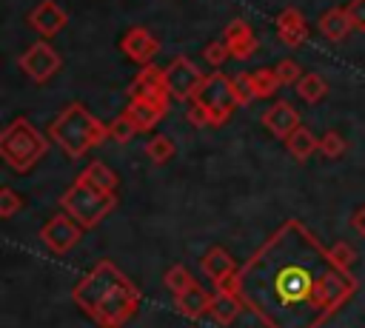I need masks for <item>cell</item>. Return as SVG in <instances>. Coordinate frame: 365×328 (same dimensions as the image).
<instances>
[{
    "label": "cell",
    "mask_w": 365,
    "mask_h": 328,
    "mask_svg": "<svg viewBox=\"0 0 365 328\" xmlns=\"http://www.w3.org/2000/svg\"><path fill=\"white\" fill-rule=\"evenodd\" d=\"M297 94H299L305 103H319V100L328 94V83H325L319 74L308 71V74L299 77V83H297Z\"/></svg>",
    "instance_id": "cell-22"
},
{
    "label": "cell",
    "mask_w": 365,
    "mask_h": 328,
    "mask_svg": "<svg viewBox=\"0 0 365 328\" xmlns=\"http://www.w3.org/2000/svg\"><path fill=\"white\" fill-rule=\"evenodd\" d=\"M242 299L237 294H228V291H214L211 297V305H208V317L217 322V325H231L240 311H242Z\"/></svg>",
    "instance_id": "cell-19"
},
{
    "label": "cell",
    "mask_w": 365,
    "mask_h": 328,
    "mask_svg": "<svg viewBox=\"0 0 365 328\" xmlns=\"http://www.w3.org/2000/svg\"><path fill=\"white\" fill-rule=\"evenodd\" d=\"M319 151H322V157L336 160V157H342L348 151V143H345V137L339 131H325L322 140H319Z\"/></svg>",
    "instance_id": "cell-28"
},
{
    "label": "cell",
    "mask_w": 365,
    "mask_h": 328,
    "mask_svg": "<svg viewBox=\"0 0 365 328\" xmlns=\"http://www.w3.org/2000/svg\"><path fill=\"white\" fill-rule=\"evenodd\" d=\"M351 225H354V228H356V234H359V237L365 240V205H362V208H359V211L354 214V220H351Z\"/></svg>",
    "instance_id": "cell-36"
},
{
    "label": "cell",
    "mask_w": 365,
    "mask_h": 328,
    "mask_svg": "<svg viewBox=\"0 0 365 328\" xmlns=\"http://www.w3.org/2000/svg\"><path fill=\"white\" fill-rule=\"evenodd\" d=\"M188 120L197 125V128H205L208 125V117H205V111L194 103V100H188Z\"/></svg>",
    "instance_id": "cell-34"
},
{
    "label": "cell",
    "mask_w": 365,
    "mask_h": 328,
    "mask_svg": "<svg viewBox=\"0 0 365 328\" xmlns=\"http://www.w3.org/2000/svg\"><path fill=\"white\" fill-rule=\"evenodd\" d=\"M60 205L63 211H68L83 228H94L100 225L117 205V194L114 191H106L100 185H94L88 177H77L68 191L60 197Z\"/></svg>",
    "instance_id": "cell-5"
},
{
    "label": "cell",
    "mask_w": 365,
    "mask_h": 328,
    "mask_svg": "<svg viewBox=\"0 0 365 328\" xmlns=\"http://www.w3.org/2000/svg\"><path fill=\"white\" fill-rule=\"evenodd\" d=\"M71 297L80 305V311L88 314L91 322L100 328L125 325L140 305L137 285L111 260H100L97 265H91V271L74 285Z\"/></svg>",
    "instance_id": "cell-2"
},
{
    "label": "cell",
    "mask_w": 365,
    "mask_h": 328,
    "mask_svg": "<svg viewBox=\"0 0 365 328\" xmlns=\"http://www.w3.org/2000/svg\"><path fill=\"white\" fill-rule=\"evenodd\" d=\"M120 48H123V54H125L128 60L145 66V63H151V57L160 51V43H157V37H154L145 26H134V29H128V31L120 37Z\"/></svg>",
    "instance_id": "cell-10"
},
{
    "label": "cell",
    "mask_w": 365,
    "mask_h": 328,
    "mask_svg": "<svg viewBox=\"0 0 365 328\" xmlns=\"http://www.w3.org/2000/svg\"><path fill=\"white\" fill-rule=\"evenodd\" d=\"M168 111V103H157V100H148V97H131L128 106H125V114L131 117V123L140 128V131H151Z\"/></svg>",
    "instance_id": "cell-16"
},
{
    "label": "cell",
    "mask_w": 365,
    "mask_h": 328,
    "mask_svg": "<svg viewBox=\"0 0 365 328\" xmlns=\"http://www.w3.org/2000/svg\"><path fill=\"white\" fill-rule=\"evenodd\" d=\"M140 128L131 123V117L123 111L120 117H114V123H108V140H114V143H128L134 134H137Z\"/></svg>",
    "instance_id": "cell-27"
},
{
    "label": "cell",
    "mask_w": 365,
    "mask_h": 328,
    "mask_svg": "<svg viewBox=\"0 0 365 328\" xmlns=\"http://www.w3.org/2000/svg\"><path fill=\"white\" fill-rule=\"evenodd\" d=\"M83 177H88L94 185H100V188H106V191H114V194H117V183H120V180H117V174H114L106 163L94 160L91 165H86V168H83Z\"/></svg>",
    "instance_id": "cell-23"
},
{
    "label": "cell",
    "mask_w": 365,
    "mask_h": 328,
    "mask_svg": "<svg viewBox=\"0 0 365 328\" xmlns=\"http://www.w3.org/2000/svg\"><path fill=\"white\" fill-rule=\"evenodd\" d=\"M285 148H288V154H291L297 163H305V160L319 148V140L314 137L311 128L299 125V128H294V131L285 137Z\"/></svg>",
    "instance_id": "cell-21"
},
{
    "label": "cell",
    "mask_w": 365,
    "mask_h": 328,
    "mask_svg": "<svg viewBox=\"0 0 365 328\" xmlns=\"http://www.w3.org/2000/svg\"><path fill=\"white\" fill-rule=\"evenodd\" d=\"M174 140L171 137H165V134H157V137H151L148 143H145V157L151 160V163H157V165H163V163H168L171 157H174Z\"/></svg>",
    "instance_id": "cell-25"
},
{
    "label": "cell",
    "mask_w": 365,
    "mask_h": 328,
    "mask_svg": "<svg viewBox=\"0 0 365 328\" xmlns=\"http://www.w3.org/2000/svg\"><path fill=\"white\" fill-rule=\"evenodd\" d=\"M345 11H348V17H351L354 31H365V0H351V3L345 6Z\"/></svg>",
    "instance_id": "cell-33"
},
{
    "label": "cell",
    "mask_w": 365,
    "mask_h": 328,
    "mask_svg": "<svg viewBox=\"0 0 365 328\" xmlns=\"http://www.w3.org/2000/svg\"><path fill=\"white\" fill-rule=\"evenodd\" d=\"M211 297H214L211 291H205L200 282H194V285H191V288H185L182 294H174V305H177V311H182V317L197 319V317L208 314Z\"/></svg>",
    "instance_id": "cell-17"
},
{
    "label": "cell",
    "mask_w": 365,
    "mask_h": 328,
    "mask_svg": "<svg viewBox=\"0 0 365 328\" xmlns=\"http://www.w3.org/2000/svg\"><path fill=\"white\" fill-rule=\"evenodd\" d=\"M328 257H331V262H334L336 268H351V265H354V260H356L354 248H351V245H345V242H334V245L328 248Z\"/></svg>",
    "instance_id": "cell-31"
},
{
    "label": "cell",
    "mask_w": 365,
    "mask_h": 328,
    "mask_svg": "<svg viewBox=\"0 0 365 328\" xmlns=\"http://www.w3.org/2000/svg\"><path fill=\"white\" fill-rule=\"evenodd\" d=\"M222 40L228 46V54L234 60H245L257 51V34L251 31V26L245 20H231L222 31Z\"/></svg>",
    "instance_id": "cell-15"
},
{
    "label": "cell",
    "mask_w": 365,
    "mask_h": 328,
    "mask_svg": "<svg viewBox=\"0 0 365 328\" xmlns=\"http://www.w3.org/2000/svg\"><path fill=\"white\" fill-rule=\"evenodd\" d=\"M200 268L211 277V282H220L222 277H228V274L237 268V262H234V257H231L222 245H214V248L200 260Z\"/></svg>",
    "instance_id": "cell-20"
},
{
    "label": "cell",
    "mask_w": 365,
    "mask_h": 328,
    "mask_svg": "<svg viewBox=\"0 0 365 328\" xmlns=\"http://www.w3.org/2000/svg\"><path fill=\"white\" fill-rule=\"evenodd\" d=\"M20 208H23V197H20L14 188L3 185V188H0V217L9 220V217H14Z\"/></svg>",
    "instance_id": "cell-30"
},
{
    "label": "cell",
    "mask_w": 365,
    "mask_h": 328,
    "mask_svg": "<svg viewBox=\"0 0 365 328\" xmlns=\"http://www.w3.org/2000/svg\"><path fill=\"white\" fill-rule=\"evenodd\" d=\"M191 100L205 111L208 125H222V123H228V117L240 106H248L237 77H225L222 71H214V74L202 77V83H200V88L194 91Z\"/></svg>",
    "instance_id": "cell-6"
},
{
    "label": "cell",
    "mask_w": 365,
    "mask_h": 328,
    "mask_svg": "<svg viewBox=\"0 0 365 328\" xmlns=\"http://www.w3.org/2000/svg\"><path fill=\"white\" fill-rule=\"evenodd\" d=\"M262 125H265V131L268 134H274V137H279V140H285L294 128H299L302 123H299V111L288 103V100H277L274 106H268L265 111H262Z\"/></svg>",
    "instance_id": "cell-11"
},
{
    "label": "cell",
    "mask_w": 365,
    "mask_h": 328,
    "mask_svg": "<svg viewBox=\"0 0 365 328\" xmlns=\"http://www.w3.org/2000/svg\"><path fill=\"white\" fill-rule=\"evenodd\" d=\"M274 71H277V77H279L282 86H297L299 77H302V66H299L297 60H291V57L279 60V63L274 66Z\"/></svg>",
    "instance_id": "cell-29"
},
{
    "label": "cell",
    "mask_w": 365,
    "mask_h": 328,
    "mask_svg": "<svg viewBox=\"0 0 365 328\" xmlns=\"http://www.w3.org/2000/svg\"><path fill=\"white\" fill-rule=\"evenodd\" d=\"M17 66L23 68V74H26L29 80H34V83H48V80L60 71V54H57L46 40H40V43L29 46V48L20 54Z\"/></svg>",
    "instance_id": "cell-9"
},
{
    "label": "cell",
    "mask_w": 365,
    "mask_h": 328,
    "mask_svg": "<svg viewBox=\"0 0 365 328\" xmlns=\"http://www.w3.org/2000/svg\"><path fill=\"white\" fill-rule=\"evenodd\" d=\"M83 231H86V228H83L68 211H63V214H54V217L40 228V240H43V245H46L51 254H68V251L80 242Z\"/></svg>",
    "instance_id": "cell-8"
},
{
    "label": "cell",
    "mask_w": 365,
    "mask_h": 328,
    "mask_svg": "<svg viewBox=\"0 0 365 328\" xmlns=\"http://www.w3.org/2000/svg\"><path fill=\"white\" fill-rule=\"evenodd\" d=\"M279 86H282V83H279V77H277L274 68H259V71L251 74V88H254V97H257V100H259V97H274V91H277Z\"/></svg>",
    "instance_id": "cell-24"
},
{
    "label": "cell",
    "mask_w": 365,
    "mask_h": 328,
    "mask_svg": "<svg viewBox=\"0 0 365 328\" xmlns=\"http://www.w3.org/2000/svg\"><path fill=\"white\" fill-rule=\"evenodd\" d=\"M48 137L68 154L83 157L86 151L97 148L108 140V125L100 123L83 103H68L48 125Z\"/></svg>",
    "instance_id": "cell-3"
},
{
    "label": "cell",
    "mask_w": 365,
    "mask_h": 328,
    "mask_svg": "<svg viewBox=\"0 0 365 328\" xmlns=\"http://www.w3.org/2000/svg\"><path fill=\"white\" fill-rule=\"evenodd\" d=\"M202 77L205 74L200 71V66H194L191 57H174L163 68V80H165V88H168L171 100H191L194 91L200 88Z\"/></svg>",
    "instance_id": "cell-7"
},
{
    "label": "cell",
    "mask_w": 365,
    "mask_h": 328,
    "mask_svg": "<svg viewBox=\"0 0 365 328\" xmlns=\"http://www.w3.org/2000/svg\"><path fill=\"white\" fill-rule=\"evenodd\" d=\"M237 83H240V88H242V94H245V103L257 100V97H254V88H251V74H248V71L237 74Z\"/></svg>",
    "instance_id": "cell-35"
},
{
    "label": "cell",
    "mask_w": 365,
    "mask_h": 328,
    "mask_svg": "<svg viewBox=\"0 0 365 328\" xmlns=\"http://www.w3.org/2000/svg\"><path fill=\"white\" fill-rule=\"evenodd\" d=\"M351 31H354V26H351V17L342 6H334L319 17V34L331 43H342Z\"/></svg>",
    "instance_id": "cell-18"
},
{
    "label": "cell",
    "mask_w": 365,
    "mask_h": 328,
    "mask_svg": "<svg viewBox=\"0 0 365 328\" xmlns=\"http://www.w3.org/2000/svg\"><path fill=\"white\" fill-rule=\"evenodd\" d=\"M66 23H68V14H66L54 0H40V3L29 11V26H31L40 37H54Z\"/></svg>",
    "instance_id": "cell-12"
},
{
    "label": "cell",
    "mask_w": 365,
    "mask_h": 328,
    "mask_svg": "<svg viewBox=\"0 0 365 328\" xmlns=\"http://www.w3.org/2000/svg\"><path fill=\"white\" fill-rule=\"evenodd\" d=\"M48 154V137L37 131L26 117H14L0 134V157L17 174L31 171Z\"/></svg>",
    "instance_id": "cell-4"
},
{
    "label": "cell",
    "mask_w": 365,
    "mask_h": 328,
    "mask_svg": "<svg viewBox=\"0 0 365 328\" xmlns=\"http://www.w3.org/2000/svg\"><path fill=\"white\" fill-rule=\"evenodd\" d=\"M163 282H165V288H168L171 294H182V291H185V288H191L197 280L191 277V271H188L185 265H171V268L165 271Z\"/></svg>",
    "instance_id": "cell-26"
},
{
    "label": "cell",
    "mask_w": 365,
    "mask_h": 328,
    "mask_svg": "<svg viewBox=\"0 0 365 328\" xmlns=\"http://www.w3.org/2000/svg\"><path fill=\"white\" fill-rule=\"evenodd\" d=\"M205 60H208V66H222L231 54H228V46H225V40H214V43H208L205 46Z\"/></svg>",
    "instance_id": "cell-32"
},
{
    "label": "cell",
    "mask_w": 365,
    "mask_h": 328,
    "mask_svg": "<svg viewBox=\"0 0 365 328\" xmlns=\"http://www.w3.org/2000/svg\"><path fill=\"white\" fill-rule=\"evenodd\" d=\"M128 94L131 97H148V100H157V103H168L171 100V94L165 88V80H163V68H157L151 63H145L140 68V74L134 77Z\"/></svg>",
    "instance_id": "cell-14"
},
{
    "label": "cell",
    "mask_w": 365,
    "mask_h": 328,
    "mask_svg": "<svg viewBox=\"0 0 365 328\" xmlns=\"http://www.w3.org/2000/svg\"><path fill=\"white\" fill-rule=\"evenodd\" d=\"M354 294L351 268H336L299 220L282 222L237 271V297L265 328H322Z\"/></svg>",
    "instance_id": "cell-1"
},
{
    "label": "cell",
    "mask_w": 365,
    "mask_h": 328,
    "mask_svg": "<svg viewBox=\"0 0 365 328\" xmlns=\"http://www.w3.org/2000/svg\"><path fill=\"white\" fill-rule=\"evenodd\" d=\"M274 29H277V37H279L288 48H297V46H302V43L308 40V23H305L302 11L294 9V6L282 9V11L274 17Z\"/></svg>",
    "instance_id": "cell-13"
}]
</instances>
